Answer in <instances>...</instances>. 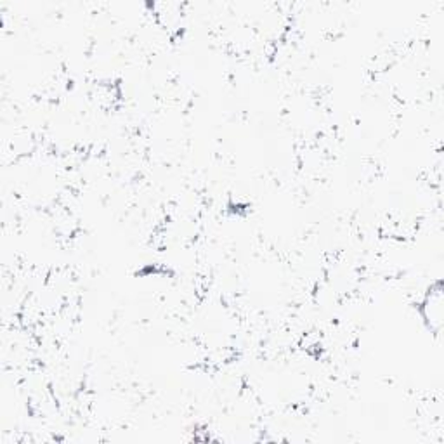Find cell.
Masks as SVG:
<instances>
[{
  "label": "cell",
  "instance_id": "obj_1",
  "mask_svg": "<svg viewBox=\"0 0 444 444\" xmlns=\"http://www.w3.org/2000/svg\"><path fill=\"white\" fill-rule=\"evenodd\" d=\"M424 316L429 321L431 328L434 332L441 330L443 325V294L441 288L436 292H431L424 304Z\"/></svg>",
  "mask_w": 444,
  "mask_h": 444
}]
</instances>
